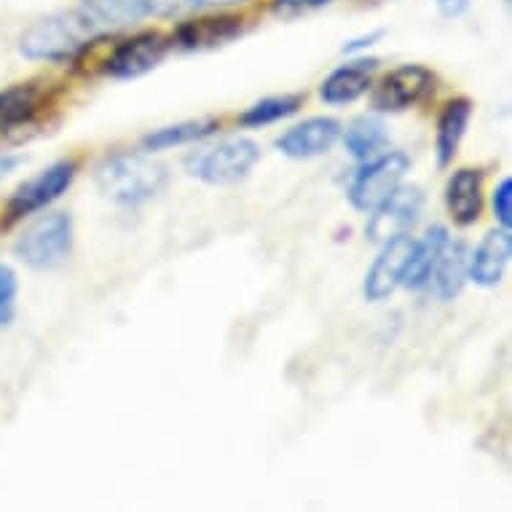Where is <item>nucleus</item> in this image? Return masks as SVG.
<instances>
[{
  "label": "nucleus",
  "instance_id": "nucleus-19",
  "mask_svg": "<svg viewBox=\"0 0 512 512\" xmlns=\"http://www.w3.org/2000/svg\"><path fill=\"white\" fill-rule=\"evenodd\" d=\"M38 110V92L33 86H9L0 92V137L25 126Z\"/></svg>",
  "mask_w": 512,
  "mask_h": 512
},
{
  "label": "nucleus",
  "instance_id": "nucleus-17",
  "mask_svg": "<svg viewBox=\"0 0 512 512\" xmlns=\"http://www.w3.org/2000/svg\"><path fill=\"white\" fill-rule=\"evenodd\" d=\"M445 242H448V234H445L443 226H432L424 234L421 242L413 244L411 261H408V269L403 274V285L411 287V290H421L424 285H429V277L435 271V263L443 252Z\"/></svg>",
  "mask_w": 512,
  "mask_h": 512
},
{
  "label": "nucleus",
  "instance_id": "nucleus-16",
  "mask_svg": "<svg viewBox=\"0 0 512 512\" xmlns=\"http://www.w3.org/2000/svg\"><path fill=\"white\" fill-rule=\"evenodd\" d=\"M445 204L459 226H470L480 215V175L475 169H459L445 188Z\"/></svg>",
  "mask_w": 512,
  "mask_h": 512
},
{
  "label": "nucleus",
  "instance_id": "nucleus-21",
  "mask_svg": "<svg viewBox=\"0 0 512 512\" xmlns=\"http://www.w3.org/2000/svg\"><path fill=\"white\" fill-rule=\"evenodd\" d=\"M236 33H239L236 19H199V22L180 27L177 38L185 49H207V46H220V43L231 41Z\"/></svg>",
  "mask_w": 512,
  "mask_h": 512
},
{
  "label": "nucleus",
  "instance_id": "nucleus-8",
  "mask_svg": "<svg viewBox=\"0 0 512 512\" xmlns=\"http://www.w3.org/2000/svg\"><path fill=\"white\" fill-rule=\"evenodd\" d=\"M421 204L424 196L419 188H397L387 202H381L373 210V218L365 228L370 242H389L395 236H403L419 218Z\"/></svg>",
  "mask_w": 512,
  "mask_h": 512
},
{
  "label": "nucleus",
  "instance_id": "nucleus-13",
  "mask_svg": "<svg viewBox=\"0 0 512 512\" xmlns=\"http://www.w3.org/2000/svg\"><path fill=\"white\" fill-rule=\"evenodd\" d=\"M510 250L512 239L507 228H502V231H491V234L483 236V242L475 247V255L470 258V269H467V274L475 279V285H499L504 277V269H507V263H510Z\"/></svg>",
  "mask_w": 512,
  "mask_h": 512
},
{
  "label": "nucleus",
  "instance_id": "nucleus-27",
  "mask_svg": "<svg viewBox=\"0 0 512 512\" xmlns=\"http://www.w3.org/2000/svg\"><path fill=\"white\" fill-rule=\"evenodd\" d=\"M470 6V0H437V9L443 17H459Z\"/></svg>",
  "mask_w": 512,
  "mask_h": 512
},
{
  "label": "nucleus",
  "instance_id": "nucleus-6",
  "mask_svg": "<svg viewBox=\"0 0 512 512\" xmlns=\"http://www.w3.org/2000/svg\"><path fill=\"white\" fill-rule=\"evenodd\" d=\"M73 177H76V164L73 161H57L49 169H43L41 175H35L33 180L19 185L9 204H6V223H17V220L27 218L33 212L49 207L51 202H57L59 196L70 188Z\"/></svg>",
  "mask_w": 512,
  "mask_h": 512
},
{
  "label": "nucleus",
  "instance_id": "nucleus-15",
  "mask_svg": "<svg viewBox=\"0 0 512 512\" xmlns=\"http://www.w3.org/2000/svg\"><path fill=\"white\" fill-rule=\"evenodd\" d=\"M467 247L462 242H445L443 252L435 263V271L429 277V285H435V295L440 301H451L462 293L464 279H467Z\"/></svg>",
  "mask_w": 512,
  "mask_h": 512
},
{
  "label": "nucleus",
  "instance_id": "nucleus-28",
  "mask_svg": "<svg viewBox=\"0 0 512 512\" xmlns=\"http://www.w3.org/2000/svg\"><path fill=\"white\" fill-rule=\"evenodd\" d=\"M17 167H19V156H11V153L0 156V180H3V177H9Z\"/></svg>",
  "mask_w": 512,
  "mask_h": 512
},
{
  "label": "nucleus",
  "instance_id": "nucleus-11",
  "mask_svg": "<svg viewBox=\"0 0 512 512\" xmlns=\"http://www.w3.org/2000/svg\"><path fill=\"white\" fill-rule=\"evenodd\" d=\"M167 54V41L159 33H140L132 41L121 43L108 59V73L113 78H137L153 70Z\"/></svg>",
  "mask_w": 512,
  "mask_h": 512
},
{
  "label": "nucleus",
  "instance_id": "nucleus-5",
  "mask_svg": "<svg viewBox=\"0 0 512 512\" xmlns=\"http://www.w3.org/2000/svg\"><path fill=\"white\" fill-rule=\"evenodd\" d=\"M411 167V161L405 153H387L378 156L368 167L357 172L352 188H349V202L362 212H373L381 202H387L403 183L405 172Z\"/></svg>",
  "mask_w": 512,
  "mask_h": 512
},
{
  "label": "nucleus",
  "instance_id": "nucleus-22",
  "mask_svg": "<svg viewBox=\"0 0 512 512\" xmlns=\"http://www.w3.org/2000/svg\"><path fill=\"white\" fill-rule=\"evenodd\" d=\"M215 129H218L215 121H188V124L164 126V129H156V132L145 137L143 145L148 151H167V148H175V145L202 140V137L212 135Z\"/></svg>",
  "mask_w": 512,
  "mask_h": 512
},
{
  "label": "nucleus",
  "instance_id": "nucleus-4",
  "mask_svg": "<svg viewBox=\"0 0 512 512\" xmlns=\"http://www.w3.org/2000/svg\"><path fill=\"white\" fill-rule=\"evenodd\" d=\"M92 30L78 14H54L33 27H27L19 38V51L27 59H46V62H62L70 59L89 38Z\"/></svg>",
  "mask_w": 512,
  "mask_h": 512
},
{
  "label": "nucleus",
  "instance_id": "nucleus-24",
  "mask_svg": "<svg viewBox=\"0 0 512 512\" xmlns=\"http://www.w3.org/2000/svg\"><path fill=\"white\" fill-rule=\"evenodd\" d=\"M17 274L11 266L0 263V330L9 328L11 319L17 314Z\"/></svg>",
  "mask_w": 512,
  "mask_h": 512
},
{
  "label": "nucleus",
  "instance_id": "nucleus-1",
  "mask_svg": "<svg viewBox=\"0 0 512 512\" xmlns=\"http://www.w3.org/2000/svg\"><path fill=\"white\" fill-rule=\"evenodd\" d=\"M167 183V169L143 153H118L97 169V188L116 204H143Z\"/></svg>",
  "mask_w": 512,
  "mask_h": 512
},
{
  "label": "nucleus",
  "instance_id": "nucleus-9",
  "mask_svg": "<svg viewBox=\"0 0 512 512\" xmlns=\"http://www.w3.org/2000/svg\"><path fill=\"white\" fill-rule=\"evenodd\" d=\"M432 89V73L421 65H405L389 73L373 94V108L381 113H400L427 97Z\"/></svg>",
  "mask_w": 512,
  "mask_h": 512
},
{
  "label": "nucleus",
  "instance_id": "nucleus-10",
  "mask_svg": "<svg viewBox=\"0 0 512 512\" xmlns=\"http://www.w3.org/2000/svg\"><path fill=\"white\" fill-rule=\"evenodd\" d=\"M338 135H341V126L336 118L317 116L287 129L277 140V148L290 159H314V156L328 153L336 145Z\"/></svg>",
  "mask_w": 512,
  "mask_h": 512
},
{
  "label": "nucleus",
  "instance_id": "nucleus-30",
  "mask_svg": "<svg viewBox=\"0 0 512 512\" xmlns=\"http://www.w3.org/2000/svg\"><path fill=\"white\" fill-rule=\"evenodd\" d=\"M194 6H204V9H218V6H234V3H244V0H191Z\"/></svg>",
  "mask_w": 512,
  "mask_h": 512
},
{
  "label": "nucleus",
  "instance_id": "nucleus-12",
  "mask_svg": "<svg viewBox=\"0 0 512 512\" xmlns=\"http://www.w3.org/2000/svg\"><path fill=\"white\" fill-rule=\"evenodd\" d=\"M153 14V0H84L78 17L92 33H113Z\"/></svg>",
  "mask_w": 512,
  "mask_h": 512
},
{
  "label": "nucleus",
  "instance_id": "nucleus-20",
  "mask_svg": "<svg viewBox=\"0 0 512 512\" xmlns=\"http://www.w3.org/2000/svg\"><path fill=\"white\" fill-rule=\"evenodd\" d=\"M387 143H389V137L384 124H381L378 118H368V116L352 121L344 137L346 151L352 153L357 161L376 159V153L384 151Z\"/></svg>",
  "mask_w": 512,
  "mask_h": 512
},
{
  "label": "nucleus",
  "instance_id": "nucleus-7",
  "mask_svg": "<svg viewBox=\"0 0 512 512\" xmlns=\"http://www.w3.org/2000/svg\"><path fill=\"white\" fill-rule=\"evenodd\" d=\"M413 244L416 242L408 234L384 242V250L378 252V258L365 274L362 293L368 301H384L387 295L395 293L397 285H403V274L408 269V261H411Z\"/></svg>",
  "mask_w": 512,
  "mask_h": 512
},
{
  "label": "nucleus",
  "instance_id": "nucleus-29",
  "mask_svg": "<svg viewBox=\"0 0 512 512\" xmlns=\"http://www.w3.org/2000/svg\"><path fill=\"white\" fill-rule=\"evenodd\" d=\"M376 38H378V33H373V35H368V38H360V41L346 43L344 54H354V51L365 49V46H373V41H376Z\"/></svg>",
  "mask_w": 512,
  "mask_h": 512
},
{
  "label": "nucleus",
  "instance_id": "nucleus-2",
  "mask_svg": "<svg viewBox=\"0 0 512 512\" xmlns=\"http://www.w3.org/2000/svg\"><path fill=\"white\" fill-rule=\"evenodd\" d=\"M258 159H261V151L252 140L231 137V140H220V143L191 153L185 159V169H188V175L202 183L234 185L250 175V169L258 164Z\"/></svg>",
  "mask_w": 512,
  "mask_h": 512
},
{
  "label": "nucleus",
  "instance_id": "nucleus-25",
  "mask_svg": "<svg viewBox=\"0 0 512 512\" xmlns=\"http://www.w3.org/2000/svg\"><path fill=\"white\" fill-rule=\"evenodd\" d=\"M494 212H496V220L502 223V228L510 231V223H512V183L510 180H502L499 188L494 191Z\"/></svg>",
  "mask_w": 512,
  "mask_h": 512
},
{
  "label": "nucleus",
  "instance_id": "nucleus-26",
  "mask_svg": "<svg viewBox=\"0 0 512 512\" xmlns=\"http://www.w3.org/2000/svg\"><path fill=\"white\" fill-rule=\"evenodd\" d=\"M330 0H274V11L282 14V17H295V14H303V11L319 9Z\"/></svg>",
  "mask_w": 512,
  "mask_h": 512
},
{
  "label": "nucleus",
  "instance_id": "nucleus-18",
  "mask_svg": "<svg viewBox=\"0 0 512 512\" xmlns=\"http://www.w3.org/2000/svg\"><path fill=\"white\" fill-rule=\"evenodd\" d=\"M472 108L467 100H454L448 102L440 116V124H437V164L445 167L451 164L459 151V143H462L464 129L470 124Z\"/></svg>",
  "mask_w": 512,
  "mask_h": 512
},
{
  "label": "nucleus",
  "instance_id": "nucleus-23",
  "mask_svg": "<svg viewBox=\"0 0 512 512\" xmlns=\"http://www.w3.org/2000/svg\"><path fill=\"white\" fill-rule=\"evenodd\" d=\"M301 100L298 97H269V100H261L258 105H252L247 113H242V121L244 126H266V124H274L279 118H287L293 116L295 110H298Z\"/></svg>",
  "mask_w": 512,
  "mask_h": 512
},
{
  "label": "nucleus",
  "instance_id": "nucleus-3",
  "mask_svg": "<svg viewBox=\"0 0 512 512\" xmlns=\"http://www.w3.org/2000/svg\"><path fill=\"white\" fill-rule=\"evenodd\" d=\"M73 250V220L65 212H51L35 218L19 234L14 252L30 269H57Z\"/></svg>",
  "mask_w": 512,
  "mask_h": 512
},
{
  "label": "nucleus",
  "instance_id": "nucleus-14",
  "mask_svg": "<svg viewBox=\"0 0 512 512\" xmlns=\"http://www.w3.org/2000/svg\"><path fill=\"white\" fill-rule=\"evenodd\" d=\"M376 59H360V62H352V65H344L338 68L336 73H330V78L322 84L319 94L328 105H346V102H354L357 97L368 92L370 76L376 70Z\"/></svg>",
  "mask_w": 512,
  "mask_h": 512
}]
</instances>
